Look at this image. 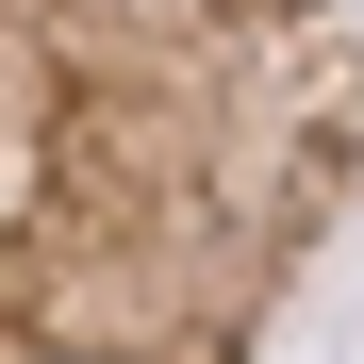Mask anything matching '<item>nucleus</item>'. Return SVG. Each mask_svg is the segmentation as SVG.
Here are the masks:
<instances>
[{"instance_id": "obj_1", "label": "nucleus", "mask_w": 364, "mask_h": 364, "mask_svg": "<svg viewBox=\"0 0 364 364\" xmlns=\"http://www.w3.org/2000/svg\"><path fill=\"white\" fill-rule=\"evenodd\" d=\"M348 199V0H0V364H265Z\"/></svg>"}]
</instances>
